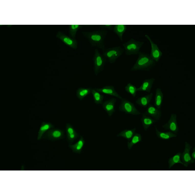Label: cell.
<instances>
[{"instance_id":"6da1fadb","label":"cell","mask_w":195,"mask_h":195,"mask_svg":"<svg viewBox=\"0 0 195 195\" xmlns=\"http://www.w3.org/2000/svg\"><path fill=\"white\" fill-rule=\"evenodd\" d=\"M107 33V31L105 30L82 32L92 46L103 51L105 50L104 40Z\"/></svg>"},{"instance_id":"7a4b0ae2","label":"cell","mask_w":195,"mask_h":195,"mask_svg":"<svg viewBox=\"0 0 195 195\" xmlns=\"http://www.w3.org/2000/svg\"><path fill=\"white\" fill-rule=\"evenodd\" d=\"M136 62L131 68V70H148L155 64V62L150 55L139 52Z\"/></svg>"},{"instance_id":"3957f363","label":"cell","mask_w":195,"mask_h":195,"mask_svg":"<svg viewBox=\"0 0 195 195\" xmlns=\"http://www.w3.org/2000/svg\"><path fill=\"white\" fill-rule=\"evenodd\" d=\"M124 51V49L120 46L114 47L104 50L102 55L106 60L113 63L122 55Z\"/></svg>"},{"instance_id":"277c9868","label":"cell","mask_w":195,"mask_h":195,"mask_svg":"<svg viewBox=\"0 0 195 195\" xmlns=\"http://www.w3.org/2000/svg\"><path fill=\"white\" fill-rule=\"evenodd\" d=\"M144 42L136 41L133 39L123 44L126 54L128 55L138 54Z\"/></svg>"},{"instance_id":"5b68a950","label":"cell","mask_w":195,"mask_h":195,"mask_svg":"<svg viewBox=\"0 0 195 195\" xmlns=\"http://www.w3.org/2000/svg\"><path fill=\"white\" fill-rule=\"evenodd\" d=\"M106 60L98 50H95L93 58L94 71L95 74L97 75L103 70Z\"/></svg>"},{"instance_id":"8992f818","label":"cell","mask_w":195,"mask_h":195,"mask_svg":"<svg viewBox=\"0 0 195 195\" xmlns=\"http://www.w3.org/2000/svg\"><path fill=\"white\" fill-rule=\"evenodd\" d=\"M119 109L121 111L133 115H138L141 114L133 103L123 98L121 100Z\"/></svg>"},{"instance_id":"52a82bcc","label":"cell","mask_w":195,"mask_h":195,"mask_svg":"<svg viewBox=\"0 0 195 195\" xmlns=\"http://www.w3.org/2000/svg\"><path fill=\"white\" fill-rule=\"evenodd\" d=\"M64 135V131L58 128H52L43 135L42 139L51 141L57 140L63 138Z\"/></svg>"},{"instance_id":"ba28073f","label":"cell","mask_w":195,"mask_h":195,"mask_svg":"<svg viewBox=\"0 0 195 195\" xmlns=\"http://www.w3.org/2000/svg\"><path fill=\"white\" fill-rule=\"evenodd\" d=\"M162 126L164 129L177 134L179 129L177 124V115L175 114H172L167 122Z\"/></svg>"},{"instance_id":"9c48e42d","label":"cell","mask_w":195,"mask_h":195,"mask_svg":"<svg viewBox=\"0 0 195 195\" xmlns=\"http://www.w3.org/2000/svg\"><path fill=\"white\" fill-rule=\"evenodd\" d=\"M191 148L190 144L187 142H185L184 151L181 154V159L183 165L186 167H187L190 163H194V161L190 153Z\"/></svg>"},{"instance_id":"30bf717a","label":"cell","mask_w":195,"mask_h":195,"mask_svg":"<svg viewBox=\"0 0 195 195\" xmlns=\"http://www.w3.org/2000/svg\"><path fill=\"white\" fill-rule=\"evenodd\" d=\"M57 37L65 44L72 48L75 49L77 48L78 42L75 39L70 37L61 32H58Z\"/></svg>"},{"instance_id":"8fae6325","label":"cell","mask_w":195,"mask_h":195,"mask_svg":"<svg viewBox=\"0 0 195 195\" xmlns=\"http://www.w3.org/2000/svg\"><path fill=\"white\" fill-rule=\"evenodd\" d=\"M145 36L150 41L151 45V51L150 55L152 59L156 62H158L162 55V53L160 50L157 45L154 43L148 35Z\"/></svg>"},{"instance_id":"7c38bea8","label":"cell","mask_w":195,"mask_h":195,"mask_svg":"<svg viewBox=\"0 0 195 195\" xmlns=\"http://www.w3.org/2000/svg\"><path fill=\"white\" fill-rule=\"evenodd\" d=\"M144 113L156 121L159 120L162 116L161 109L151 104H150L148 106Z\"/></svg>"},{"instance_id":"4fadbf2b","label":"cell","mask_w":195,"mask_h":195,"mask_svg":"<svg viewBox=\"0 0 195 195\" xmlns=\"http://www.w3.org/2000/svg\"><path fill=\"white\" fill-rule=\"evenodd\" d=\"M116 101L115 98H112L104 102L102 104L103 109L109 117L115 112V106Z\"/></svg>"},{"instance_id":"5bb4252c","label":"cell","mask_w":195,"mask_h":195,"mask_svg":"<svg viewBox=\"0 0 195 195\" xmlns=\"http://www.w3.org/2000/svg\"><path fill=\"white\" fill-rule=\"evenodd\" d=\"M66 131L67 139L69 144H71L79 136L72 126L69 123L66 124Z\"/></svg>"},{"instance_id":"9a60e30c","label":"cell","mask_w":195,"mask_h":195,"mask_svg":"<svg viewBox=\"0 0 195 195\" xmlns=\"http://www.w3.org/2000/svg\"><path fill=\"white\" fill-rule=\"evenodd\" d=\"M95 88L100 93L113 96L121 100L123 98L117 92L114 87L112 86H107L100 88Z\"/></svg>"},{"instance_id":"2e32d148","label":"cell","mask_w":195,"mask_h":195,"mask_svg":"<svg viewBox=\"0 0 195 195\" xmlns=\"http://www.w3.org/2000/svg\"><path fill=\"white\" fill-rule=\"evenodd\" d=\"M54 125L51 123L46 121L42 123L38 133L37 139L39 140L41 139L43 135L50 129L54 128Z\"/></svg>"},{"instance_id":"e0dca14e","label":"cell","mask_w":195,"mask_h":195,"mask_svg":"<svg viewBox=\"0 0 195 195\" xmlns=\"http://www.w3.org/2000/svg\"><path fill=\"white\" fill-rule=\"evenodd\" d=\"M155 80V79L153 78L145 79L141 85L137 88V91H145L150 93Z\"/></svg>"},{"instance_id":"ac0fdd59","label":"cell","mask_w":195,"mask_h":195,"mask_svg":"<svg viewBox=\"0 0 195 195\" xmlns=\"http://www.w3.org/2000/svg\"><path fill=\"white\" fill-rule=\"evenodd\" d=\"M141 121L142 127L145 131L147 130L152 125L157 121L144 113L142 114Z\"/></svg>"},{"instance_id":"d6986e66","label":"cell","mask_w":195,"mask_h":195,"mask_svg":"<svg viewBox=\"0 0 195 195\" xmlns=\"http://www.w3.org/2000/svg\"><path fill=\"white\" fill-rule=\"evenodd\" d=\"M83 137L81 136L79 139L75 143L69 144V147L73 152L78 153H81L85 143Z\"/></svg>"},{"instance_id":"ffe728a7","label":"cell","mask_w":195,"mask_h":195,"mask_svg":"<svg viewBox=\"0 0 195 195\" xmlns=\"http://www.w3.org/2000/svg\"><path fill=\"white\" fill-rule=\"evenodd\" d=\"M153 94L151 93L145 96L140 97L136 101V103L139 106L146 107L149 105L153 96Z\"/></svg>"},{"instance_id":"44dd1931","label":"cell","mask_w":195,"mask_h":195,"mask_svg":"<svg viewBox=\"0 0 195 195\" xmlns=\"http://www.w3.org/2000/svg\"><path fill=\"white\" fill-rule=\"evenodd\" d=\"M155 130L157 137L159 138L164 140H167L172 138L177 137V135L170 131L166 132H162L160 131L157 128L155 127Z\"/></svg>"},{"instance_id":"7402d4cb","label":"cell","mask_w":195,"mask_h":195,"mask_svg":"<svg viewBox=\"0 0 195 195\" xmlns=\"http://www.w3.org/2000/svg\"><path fill=\"white\" fill-rule=\"evenodd\" d=\"M163 97V93L161 89L159 88H157L156 90L154 106L159 108L161 109Z\"/></svg>"},{"instance_id":"603a6c76","label":"cell","mask_w":195,"mask_h":195,"mask_svg":"<svg viewBox=\"0 0 195 195\" xmlns=\"http://www.w3.org/2000/svg\"><path fill=\"white\" fill-rule=\"evenodd\" d=\"M136 129H126L121 131L117 135L118 137H123L129 141L135 133Z\"/></svg>"},{"instance_id":"cb8c5ba5","label":"cell","mask_w":195,"mask_h":195,"mask_svg":"<svg viewBox=\"0 0 195 195\" xmlns=\"http://www.w3.org/2000/svg\"><path fill=\"white\" fill-rule=\"evenodd\" d=\"M92 88L80 87L77 90L76 95L80 100H82L86 96L91 93Z\"/></svg>"},{"instance_id":"d4e9b609","label":"cell","mask_w":195,"mask_h":195,"mask_svg":"<svg viewBox=\"0 0 195 195\" xmlns=\"http://www.w3.org/2000/svg\"><path fill=\"white\" fill-rule=\"evenodd\" d=\"M126 29L127 26L126 25H117L114 26L113 31L117 35L120 40L122 41L123 34Z\"/></svg>"},{"instance_id":"484cf974","label":"cell","mask_w":195,"mask_h":195,"mask_svg":"<svg viewBox=\"0 0 195 195\" xmlns=\"http://www.w3.org/2000/svg\"><path fill=\"white\" fill-rule=\"evenodd\" d=\"M91 93L92 94L94 102L96 104H102L104 98L103 95L96 90L95 88H92Z\"/></svg>"},{"instance_id":"4316f807","label":"cell","mask_w":195,"mask_h":195,"mask_svg":"<svg viewBox=\"0 0 195 195\" xmlns=\"http://www.w3.org/2000/svg\"><path fill=\"white\" fill-rule=\"evenodd\" d=\"M181 154L180 152H178L169 159V168H170L176 164L180 163L183 165V163L181 160Z\"/></svg>"},{"instance_id":"83f0119b","label":"cell","mask_w":195,"mask_h":195,"mask_svg":"<svg viewBox=\"0 0 195 195\" xmlns=\"http://www.w3.org/2000/svg\"><path fill=\"white\" fill-rule=\"evenodd\" d=\"M142 140L141 135L139 133H135L131 140L127 142L128 149H130L134 145L140 142Z\"/></svg>"},{"instance_id":"f1b7e54d","label":"cell","mask_w":195,"mask_h":195,"mask_svg":"<svg viewBox=\"0 0 195 195\" xmlns=\"http://www.w3.org/2000/svg\"><path fill=\"white\" fill-rule=\"evenodd\" d=\"M82 27L78 25H69V33L71 37L75 39L78 31Z\"/></svg>"},{"instance_id":"f546056e","label":"cell","mask_w":195,"mask_h":195,"mask_svg":"<svg viewBox=\"0 0 195 195\" xmlns=\"http://www.w3.org/2000/svg\"><path fill=\"white\" fill-rule=\"evenodd\" d=\"M126 92L130 94L133 97H135L137 91V88L131 83H128L125 87Z\"/></svg>"},{"instance_id":"4dcf8cb0","label":"cell","mask_w":195,"mask_h":195,"mask_svg":"<svg viewBox=\"0 0 195 195\" xmlns=\"http://www.w3.org/2000/svg\"><path fill=\"white\" fill-rule=\"evenodd\" d=\"M99 26L101 28H106L109 30H111L114 26L111 25H101Z\"/></svg>"},{"instance_id":"1f68e13d","label":"cell","mask_w":195,"mask_h":195,"mask_svg":"<svg viewBox=\"0 0 195 195\" xmlns=\"http://www.w3.org/2000/svg\"><path fill=\"white\" fill-rule=\"evenodd\" d=\"M192 158L194 160L195 159V147L193 149V152L191 155Z\"/></svg>"}]
</instances>
